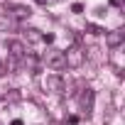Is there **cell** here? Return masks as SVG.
I'll return each instance as SVG.
<instances>
[{"mask_svg":"<svg viewBox=\"0 0 125 125\" xmlns=\"http://www.w3.org/2000/svg\"><path fill=\"white\" fill-rule=\"evenodd\" d=\"M56 125H66V123H56Z\"/></svg>","mask_w":125,"mask_h":125,"instance_id":"cell-13","label":"cell"},{"mask_svg":"<svg viewBox=\"0 0 125 125\" xmlns=\"http://www.w3.org/2000/svg\"><path fill=\"white\" fill-rule=\"evenodd\" d=\"M44 88H47L49 93H61V91H64V79H61L59 74H52V76H47Z\"/></svg>","mask_w":125,"mask_h":125,"instance_id":"cell-4","label":"cell"},{"mask_svg":"<svg viewBox=\"0 0 125 125\" xmlns=\"http://www.w3.org/2000/svg\"><path fill=\"white\" fill-rule=\"evenodd\" d=\"M93 98H96V93L91 88H83V93H81V110H83L86 118L93 113Z\"/></svg>","mask_w":125,"mask_h":125,"instance_id":"cell-5","label":"cell"},{"mask_svg":"<svg viewBox=\"0 0 125 125\" xmlns=\"http://www.w3.org/2000/svg\"><path fill=\"white\" fill-rule=\"evenodd\" d=\"M71 12H76V15H81V12H83V5H79V3H74V5H71Z\"/></svg>","mask_w":125,"mask_h":125,"instance_id":"cell-10","label":"cell"},{"mask_svg":"<svg viewBox=\"0 0 125 125\" xmlns=\"http://www.w3.org/2000/svg\"><path fill=\"white\" fill-rule=\"evenodd\" d=\"M8 12H12V17H15V20H27V17L32 15V10H30V8H25V5H10V8H8Z\"/></svg>","mask_w":125,"mask_h":125,"instance_id":"cell-7","label":"cell"},{"mask_svg":"<svg viewBox=\"0 0 125 125\" xmlns=\"http://www.w3.org/2000/svg\"><path fill=\"white\" fill-rule=\"evenodd\" d=\"M25 39H27V42H44V34H42L39 30L30 27V30H25Z\"/></svg>","mask_w":125,"mask_h":125,"instance_id":"cell-8","label":"cell"},{"mask_svg":"<svg viewBox=\"0 0 125 125\" xmlns=\"http://www.w3.org/2000/svg\"><path fill=\"white\" fill-rule=\"evenodd\" d=\"M123 39H125V32H123V30H110V32H105V44L113 47V49L120 47Z\"/></svg>","mask_w":125,"mask_h":125,"instance_id":"cell-6","label":"cell"},{"mask_svg":"<svg viewBox=\"0 0 125 125\" xmlns=\"http://www.w3.org/2000/svg\"><path fill=\"white\" fill-rule=\"evenodd\" d=\"M37 3H42V5H47V3H49V0H37Z\"/></svg>","mask_w":125,"mask_h":125,"instance_id":"cell-12","label":"cell"},{"mask_svg":"<svg viewBox=\"0 0 125 125\" xmlns=\"http://www.w3.org/2000/svg\"><path fill=\"white\" fill-rule=\"evenodd\" d=\"M86 30H88L91 34H103V32H105V30H101L98 25H86Z\"/></svg>","mask_w":125,"mask_h":125,"instance_id":"cell-9","label":"cell"},{"mask_svg":"<svg viewBox=\"0 0 125 125\" xmlns=\"http://www.w3.org/2000/svg\"><path fill=\"white\" fill-rule=\"evenodd\" d=\"M8 49H10V59H12V66H20V61L25 59V44L22 42H10L8 44Z\"/></svg>","mask_w":125,"mask_h":125,"instance_id":"cell-3","label":"cell"},{"mask_svg":"<svg viewBox=\"0 0 125 125\" xmlns=\"http://www.w3.org/2000/svg\"><path fill=\"white\" fill-rule=\"evenodd\" d=\"M44 64H47L49 69H54V71H61V69H66L64 52H61V49H56V47L47 49V54H44Z\"/></svg>","mask_w":125,"mask_h":125,"instance_id":"cell-1","label":"cell"},{"mask_svg":"<svg viewBox=\"0 0 125 125\" xmlns=\"http://www.w3.org/2000/svg\"><path fill=\"white\" fill-rule=\"evenodd\" d=\"M64 61L69 69H79L83 64V49L81 47H71L69 52H64Z\"/></svg>","mask_w":125,"mask_h":125,"instance_id":"cell-2","label":"cell"},{"mask_svg":"<svg viewBox=\"0 0 125 125\" xmlns=\"http://www.w3.org/2000/svg\"><path fill=\"white\" fill-rule=\"evenodd\" d=\"M10 125H22V120H12V123H10Z\"/></svg>","mask_w":125,"mask_h":125,"instance_id":"cell-11","label":"cell"}]
</instances>
